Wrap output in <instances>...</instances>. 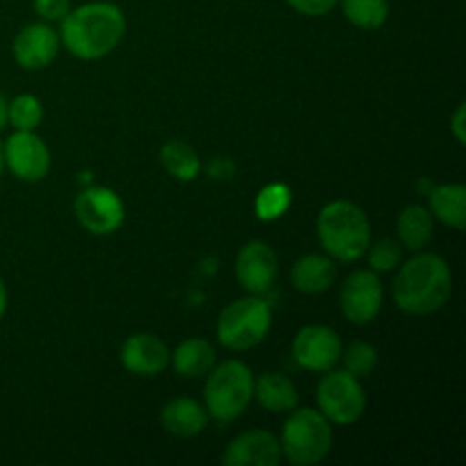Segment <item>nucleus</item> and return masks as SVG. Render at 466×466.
Returning a JSON list of instances; mask_svg holds the SVG:
<instances>
[{
	"mask_svg": "<svg viewBox=\"0 0 466 466\" xmlns=\"http://www.w3.org/2000/svg\"><path fill=\"white\" fill-rule=\"evenodd\" d=\"M59 27V41L73 57L82 62H96L118 48L126 36V14L107 0L86 3L68 9Z\"/></svg>",
	"mask_w": 466,
	"mask_h": 466,
	"instance_id": "obj_1",
	"label": "nucleus"
},
{
	"mask_svg": "<svg viewBox=\"0 0 466 466\" xmlns=\"http://www.w3.org/2000/svg\"><path fill=\"white\" fill-rule=\"evenodd\" d=\"M453 291V273L441 255L419 250L394 278V303L410 317H428L444 308Z\"/></svg>",
	"mask_w": 466,
	"mask_h": 466,
	"instance_id": "obj_2",
	"label": "nucleus"
},
{
	"mask_svg": "<svg viewBox=\"0 0 466 466\" xmlns=\"http://www.w3.org/2000/svg\"><path fill=\"white\" fill-rule=\"evenodd\" d=\"M317 237L328 258L335 262H358L371 244L367 212L350 200H332L319 212Z\"/></svg>",
	"mask_w": 466,
	"mask_h": 466,
	"instance_id": "obj_3",
	"label": "nucleus"
},
{
	"mask_svg": "<svg viewBox=\"0 0 466 466\" xmlns=\"http://www.w3.org/2000/svg\"><path fill=\"white\" fill-rule=\"evenodd\" d=\"M255 376L248 364L239 360H226L214 364L203 387L205 410L209 419L218 423H232L253 403Z\"/></svg>",
	"mask_w": 466,
	"mask_h": 466,
	"instance_id": "obj_4",
	"label": "nucleus"
},
{
	"mask_svg": "<svg viewBox=\"0 0 466 466\" xmlns=\"http://www.w3.org/2000/svg\"><path fill=\"white\" fill-rule=\"evenodd\" d=\"M280 432L282 458L294 466H314L332 449V423L314 408H294L287 412Z\"/></svg>",
	"mask_w": 466,
	"mask_h": 466,
	"instance_id": "obj_5",
	"label": "nucleus"
},
{
	"mask_svg": "<svg viewBox=\"0 0 466 466\" xmlns=\"http://www.w3.org/2000/svg\"><path fill=\"white\" fill-rule=\"evenodd\" d=\"M271 323V305L262 296L248 294L223 309L217 323V339L223 349L244 353L267 339Z\"/></svg>",
	"mask_w": 466,
	"mask_h": 466,
	"instance_id": "obj_6",
	"label": "nucleus"
},
{
	"mask_svg": "<svg viewBox=\"0 0 466 466\" xmlns=\"http://www.w3.org/2000/svg\"><path fill=\"white\" fill-rule=\"evenodd\" d=\"M319 412L335 426H353L367 410V391L360 378L344 369H330L317 385Z\"/></svg>",
	"mask_w": 466,
	"mask_h": 466,
	"instance_id": "obj_7",
	"label": "nucleus"
},
{
	"mask_svg": "<svg viewBox=\"0 0 466 466\" xmlns=\"http://www.w3.org/2000/svg\"><path fill=\"white\" fill-rule=\"evenodd\" d=\"M382 303H385V289H382L378 273L371 268L353 271L341 285V314L353 326H369L371 321H376Z\"/></svg>",
	"mask_w": 466,
	"mask_h": 466,
	"instance_id": "obj_8",
	"label": "nucleus"
},
{
	"mask_svg": "<svg viewBox=\"0 0 466 466\" xmlns=\"http://www.w3.org/2000/svg\"><path fill=\"white\" fill-rule=\"evenodd\" d=\"M76 218L91 235H114L126 221V205L109 187H89L76 198Z\"/></svg>",
	"mask_w": 466,
	"mask_h": 466,
	"instance_id": "obj_9",
	"label": "nucleus"
},
{
	"mask_svg": "<svg viewBox=\"0 0 466 466\" xmlns=\"http://www.w3.org/2000/svg\"><path fill=\"white\" fill-rule=\"evenodd\" d=\"M341 350H344L341 337L332 328L319 323L303 326L291 341V355L296 364L312 373H326L335 369L339 364Z\"/></svg>",
	"mask_w": 466,
	"mask_h": 466,
	"instance_id": "obj_10",
	"label": "nucleus"
},
{
	"mask_svg": "<svg viewBox=\"0 0 466 466\" xmlns=\"http://www.w3.org/2000/svg\"><path fill=\"white\" fill-rule=\"evenodd\" d=\"M5 167L23 182H41L50 171V150L35 130H16L3 144Z\"/></svg>",
	"mask_w": 466,
	"mask_h": 466,
	"instance_id": "obj_11",
	"label": "nucleus"
},
{
	"mask_svg": "<svg viewBox=\"0 0 466 466\" xmlns=\"http://www.w3.org/2000/svg\"><path fill=\"white\" fill-rule=\"evenodd\" d=\"M278 271H280L278 255L267 241H248L237 255L235 276L241 289H246L248 294H267L276 285Z\"/></svg>",
	"mask_w": 466,
	"mask_h": 466,
	"instance_id": "obj_12",
	"label": "nucleus"
},
{
	"mask_svg": "<svg viewBox=\"0 0 466 466\" xmlns=\"http://www.w3.org/2000/svg\"><path fill=\"white\" fill-rule=\"evenodd\" d=\"M59 48H62V41H59L57 30H53L46 21L30 23L14 36L12 55L14 62L25 71H41L55 62Z\"/></svg>",
	"mask_w": 466,
	"mask_h": 466,
	"instance_id": "obj_13",
	"label": "nucleus"
},
{
	"mask_svg": "<svg viewBox=\"0 0 466 466\" xmlns=\"http://www.w3.org/2000/svg\"><path fill=\"white\" fill-rule=\"evenodd\" d=\"M171 362V350L153 332H135L121 346V364L135 376L153 378L167 371Z\"/></svg>",
	"mask_w": 466,
	"mask_h": 466,
	"instance_id": "obj_14",
	"label": "nucleus"
},
{
	"mask_svg": "<svg viewBox=\"0 0 466 466\" xmlns=\"http://www.w3.org/2000/svg\"><path fill=\"white\" fill-rule=\"evenodd\" d=\"M221 460L226 466H278L282 460L280 441L267 431L241 432L226 446Z\"/></svg>",
	"mask_w": 466,
	"mask_h": 466,
	"instance_id": "obj_15",
	"label": "nucleus"
},
{
	"mask_svg": "<svg viewBox=\"0 0 466 466\" xmlns=\"http://www.w3.org/2000/svg\"><path fill=\"white\" fill-rule=\"evenodd\" d=\"M208 421L209 414L205 410V405H200L194 399H187V396L173 399L159 412V423H162L164 431L173 437H180V440L198 437L208 428Z\"/></svg>",
	"mask_w": 466,
	"mask_h": 466,
	"instance_id": "obj_16",
	"label": "nucleus"
},
{
	"mask_svg": "<svg viewBox=\"0 0 466 466\" xmlns=\"http://www.w3.org/2000/svg\"><path fill=\"white\" fill-rule=\"evenodd\" d=\"M335 259L321 253H308L299 258L291 267V285L296 291L308 296L323 294L335 285Z\"/></svg>",
	"mask_w": 466,
	"mask_h": 466,
	"instance_id": "obj_17",
	"label": "nucleus"
},
{
	"mask_svg": "<svg viewBox=\"0 0 466 466\" xmlns=\"http://www.w3.org/2000/svg\"><path fill=\"white\" fill-rule=\"evenodd\" d=\"M253 399L262 405L267 412L285 414L299 408V390L285 373L268 371L255 378Z\"/></svg>",
	"mask_w": 466,
	"mask_h": 466,
	"instance_id": "obj_18",
	"label": "nucleus"
},
{
	"mask_svg": "<svg viewBox=\"0 0 466 466\" xmlns=\"http://www.w3.org/2000/svg\"><path fill=\"white\" fill-rule=\"evenodd\" d=\"M396 235H399V244L412 253L426 248L435 235V218L431 209L417 203L405 205L396 218Z\"/></svg>",
	"mask_w": 466,
	"mask_h": 466,
	"instance_id": "obj_19",
	"label": "nucleus"
},
{
	"mask_svg": "<svg viewBox=\"0 0 466 466\" xmlns=\"http://www.w3.org/2000/svg\"><path fill=\"white\" fill-rule=\"evenodd\" d=\"M168 364L182 378L208 376L209 369L217 364V349L212 346V341L203 339V337H191L176 346Z\"/></svg>",
	"mask_w": 466,
	"mask_h": 466,
	"instance_id": "obj_20",
	"label": "nucleus"
},
{
	"mask_svg": "<svg viewBox=\"0 0 466 466\" xmlns=\"http://www.w3.org/2000/svg\"><path fill=\"white\" fill-rule=\"evenodd\" d=\"M431 200V214L444 226L453 230H464L466 223V187L455 182V185H437L428 191Z\"/></svg>",
	"mask_w": 466,
	"mask_h": 466,
	"instance_id": "obj_21",
	"label": "nucleus"
},
{
	"mask_svg": "<svg viewBox=\"0 0 466 466\" xmlns=\"http://www.w3.org/2000/svg\"><path fill=\"white\" fill-rule=\"evenodd\" d=\"M159 159H162L164 168L168 171V176H173L180 182H191L198 177L200 173V157L189 144L185 141H168L159 150Z\"/></svg>",
	"mask_w": 466,
	"mask_h": 466,
	"instance_id": "obj_22",
	"label": "nucleus"
},
{
	"mask_svg": "<svg viewBox=\"0 0 466 466\" xmlns=\"http://www.w3.org/2000/svg\"><path fill=\"white\" fill-rule=\"evenodd\" d=\"M341 12L360 30H378L390 18V0H341Z\"/></svg>",
	"mask_w": 466,
	"mask_h": 466,
	"instance_id": "obj_23",
	"label": "nucleus"
},
{
	"mask_svg": "<svg viewBox=\"0 0 466 466\" xmlns=\"http://www.w3.org/2000/svg\"><path fill=\"white\" fill-rule=\"evenodd\" d=\"M291 205V191L289 187L282 185V182H271L264 189H259L258 198H255V214H258L259 221H278L280 217H285V212Z\"/></svg>",
	"mask_w": 466,
	"mask_h": 466,
	"instance_id": "obj_24",
	"label": "nucleus"
},
{
	"mask_svg": "<svg viewBox=\"0 0 466 466\" xmlns=\"http://www.w3.org/2000/svg\"><path fill=\"white\" fill-rule=\"evenodd\" d=\"M44 121V105L36 96L21 94L7 103V123L14 130H36Z\"/></svg>",
	"mask_w": 466,
	"mask_h": 466,
	"instance_id": "obj_25",
	"label": "nucleus"
},
{
	"mask_svg": "<svg viewBox=\"0 0 466 466\" xmlns=\"http://www.w3.org/2000/svg\"><path fill=\"white\" fill-rule=\"evenodd\" d=\"M339 360L344 362V371L362 380V378L371 376L373 369L378 367V350L367 341H353L349 349L341 350Z\"/></svg>",
	"mask_w": 466,
	"mask_h": 466,
	"instance_id": "obj_26",
	"label": "nucleus"
},
{
	"mask_svg": "<svg viewBox=\"0 0 466 466\" xmlns=\"http://www.w3.org/2000/svg\"><path fill=\"white\" fill-rule=\"evenodd\" d=\"M364 255H369V267H371V271L390 273L394 271V268H399L403 246H400L399 241L385 237V239H378L376 244L371 241Z\"/></svg>",
	"mask_w": 466,
	"mask_h": 466,
	"instance_id": "obj_27",
	"label": "nucleus"
},
{
	"mask_svg": "<svg viewBox=\"0 0 466 466\" xmlns=\"http://www.w3.org/2000/svg\"><path fill=\"white\" fill-rule=\"evenodd\" d=\"M32 7L39 14L41 21H62L71 9V0H32Z\"/></svg>",
	"mask_w": 466,
	"mask_h": 466,
	"instance_id": "obj_28",
	"label": "nucleus"
},
{
	"mask_svg": "<svg viewBox=\"0 0 466 466\" xmlns=\"http://www.w3.org/2000/svg\"><path fill=\"white\" fill-rule=\"evenodd\" d=\"M285 3L303 16H326L337 7L339 0H285Z\"/></svg>",
	"mask_w": 466,
	"mask_h": 466,
	"instance_id": "obj_29",
	"label": "nucleus"
},
{
	"mask_svg": "<svg viewBox=\"0 0 466 466\" xmlns=\"http://www.w3.org/2000/svg\"><path fill=\"white\" fill-rule=\"evenodd\" d=\"M464 123H466V107H464V105H460V107L455 109L453 118H451V132H453V137H455V141H458V144H464V141H466Z\"/></svg>",
	"mask_w": 466,
	"mask_h": 466,
	"instance_id": "obj_30",
	"label": "nucleus"
},
{
	"mask_svg": "<svg viewBox=\"0 0 466 466\" xmlns=\"http://www.w3.org/2000/svg\"><path fill=\"white\" fill-rule=\"evenodd\" d=\"M7 312V287H5V280L0 278V319Z\"/></svg>",
	"mask_w": 466,
	"mask_h": 466,
	"instance_id": "obj_31",
	"label": "nucleus"
},
{
	"mask_svg": "<svg viewBox=\"0 0 466 466\" xmlns=\"http://www.w3.org/2000/svg\"><path fill=\"white\" fill-rule=\"evenodd\" d=\"M7 103H9V100L5 98L3 94H0V130L7 126Z\"/></svg>",
	"mask_w": 466,
	"mask_h": 466,
	"instance_id": "obj_32",
	"label": "nucleus"
},
{
	"mask_svg": "<svg viewBox=\"0 0 466 466\" xmlns=\"http://www.w3.org/2000/svg\"><path fill=\"white\" fill-rule=\"evenodd\" d=\"M5 171V159H3V144H0V177H3Z\"/></svg>",
	"mask_w": 466,
	"mask_h": 466,
	"instance_id": "obj_33",
	"label": "nucleus"
}]
</instances>
